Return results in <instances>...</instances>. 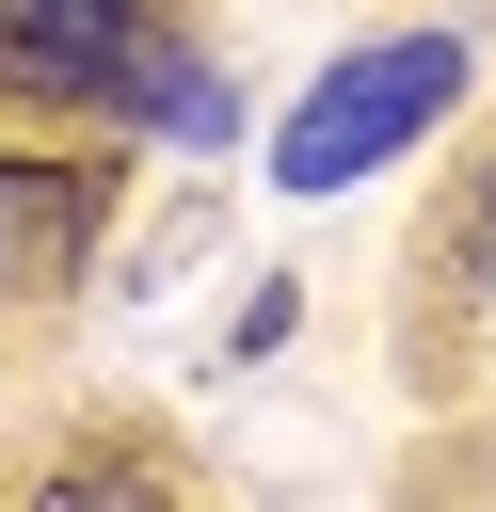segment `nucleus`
<instances>
[{
  "instance_id": "obj_1",
  "label": "nucleus",
  "mask_w": 496,
  "mask_h": 512,
  "mask_svg": "<svg viewBox=\"0 0 496 512\" xmlns=\"http://www.w3.org/2000/svg\"><path fill=\"white\" fill-rule=\"evenodd\" d=\"M0 96H112V112L176 128V144L224 128V96H208L128 0H0Z\"/></svg>"
},
{
  "instance_id": "obj_2",
  "label": "nucleus",
  "mask_w": 496,
  "mask_h": 512,
  "mask_svg": "<svg viewBox=\"0 0 496 512\" xmlns=\"http://www.w3.org/2000/svg\"><path fill=\"white\" fill-rule=\"evenodd\" d=\"M448 96H464V48H448V32H384V48H352V64L288 112L272 176H288V192H352V176H368L384 144H416Z\"/></svg>"
},
{
  "instance_id": "obj_3",
  "label": "nucleus",
  "mask_w": 496,
  "mask_h": 512,
  "mask_svg": "<svg viewBox=\"0 0 496 512\" xmlns=\"http://www.w3.org/2000/svg\"><path fill=\"white\" fill-rule=\"evenodd\" d=\"M80 240H96V176H32V160H0V288H64Z\"/></svg>"
},
{
  "instance_id": "obj_4",
  "label": "nucleus",
  "mask_w": 496,
  "mask_h": 512,
  "mask_svg": "<svg viewBox=\"0 0 496 512\" xmlns=\"http://www.w3.org/2000/svg\"><path fill=\"white\" fill-rule=\"evenodd\" d=\"M464 240H480V288H496V192H480V224H464Z\"/></svg>"
}]
</instances>
